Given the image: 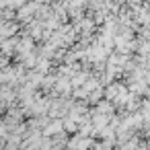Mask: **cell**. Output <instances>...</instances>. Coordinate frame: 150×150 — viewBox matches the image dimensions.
<instances>
[{
    "instance_id": "cell-1",
    "label": "cell",
    "mask_w": 150,
    "mask_h": 150,
    "mask_svg": "<svg viewBox=\"0 0 150 150\" xmlns=\"http://www.w3.org/2000/svg\"><path fill=\"white\" fill-rule=\"evenodd\" d=\"M91 146H93V142H91L84 134H80V136L72 138V140H70V144H68V148H70V150H86V148H91Z\"/></svg>"
}]
</instances>
